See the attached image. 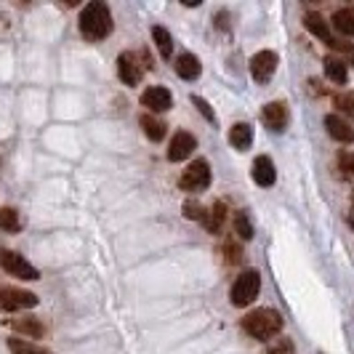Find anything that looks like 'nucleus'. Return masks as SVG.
<instances>
[{"instance_id":"1","label":"nucleus","mask_w":354,"mask_h":354,"mask_svg":"<svg viewBox=\"0 0 354 354\" xmlns=\"http://www.w3.org/2000/svg\"><path fill=\"white\" fill-rule=\"evenodd\" d=\"M112 32V14L109 6L93 0L80 11V35L86 37L88 43H99Z\"/></svg>"},{"instance_id":"2","label":"nucleus","mask_w":354,"mask_h":354,"mask_svg":"<svg viewBox=\"0 0 354 354\" xmlns=\"http://www.w3.org/2000/svg\"><path fill=\"white\" fill-rule=\"evenodd\" d=\"M243 328L256 341H269V338H274L283 330V315L277 309H269V306L253 309L248 317L243 319Z\"/></svg>"},{"instance_id":"3","label":"nucleus","mask_w":354,"mask_h":354,"mask_svg":"<svg viewBox=\"0 0 354 354\" xmlns=\"http://www.w3.org/2000/svg\"><path fill=\"white\" fill-rule=\"evenodd\" d=\"M259 293H261V274L256 269H248V272H243L234 280V285H232V304L243 309V306L256 301Z\"/></svg>"},{"instance_id":"4","label":"nucleus","mask_w":354,"mask_h":354,"mask_svg":"<svg viewBox=\"0 0 354 354\" xmlns=\"http://www.w3.org/2000/svg\"><path fill=\"white\" fill-rule=\"evenodd\" d=\"M0 269H3L6 274L17 277V280H27V283L40 280V272H37L35 266L30 264L24 256L14 253V250H0Z\"/></svg>"},{"instance_id":"5","label":"nucleus","mask_w":354,"mask_h":354,"mask_svg":"<svg viewBox=\"0 0 354 354\" xmlns=\"http://www.w3.org/2000/svg\"><path fill=\"white\" fill-rule=\"evenodd\" d=\"M211 184V165H208V160H192L189 162V168L184 171V176L178 178V187L181 189H187V192H200V189H205Z\"/></svg>"},{"instance_id":"6","label":"nucleus","mask_w":354,"mask_h":354,"mask_svg":"<svg viewBox=\"0 0 354 354\" xmlns=\"http://www.w3.org/2000/svg\"><path fill=\"white\" fill-rule=\"evenodd\" d=\"M277 64H280V56L274 51L253 53V59H250V75H253V80L261 83V86L269 83L274 77V72H277Z\"/></svg>"},{"instance_id":"7","label":"nucleus","mask_w":354,"mask_h":354,"mask_svg":"<svg viewBox=\"0 0 354 354\" xmlns=\"http://www.w3.org/2000/svg\"><path fill=\"white\" fill-rule=\"evenodd\" d=\"M37 306V296L19 288H0V312H19Z\"/></svg>"},{"instance_id":"8","label":"nucleus","mask_w":354,"mask_h":354,"mask_svg":"<svg viewBox=\"0 0 354 354\" xmlns=\"http://www.w3.org/2000/svg\"><path fill=\"white\" fill-rule=\"evenodd\" d=\"M195 149H197L195 136L187 133V131H178L176 136L171 139V147H168V160H171V162H181V160L189 158Z\"/></svg>"},{"instance_id":"9","label":"nucleus","mask_w":354,"mask_h":354,"mask_svg":"<svg viewBox=\"0 0 354 354\" xmlns=\"http://www.w3.org/2000/svg\"><path fill=\"white\" fill-rule=\"evenodd\" d=\"M142 104L149 109V112H168L174 106V96L171 91L162 88V86H152L142 93Z\"/></svg>"},{"instance_id":"10","label":"nucleus","mask_w":354,"mask_h":354,"mask_svg":"<svg viewBox=\"0 0 354 354\" xmlns=\"http://www.w3.org/2000/svg\"><path fill=\"white\" fill-rule=\"evenodd\" d=\"M304 27H306L315 37H319L328 48H333V46L338 43L336 37H333V32H330V24L319 17V14H306V17H304Z\"/></svg>"},{"instance_id":"11","label":"nucleus","mask_w":354,"mask_h":354,"mask_svg":"<svg viewBox=\"0 0 354 354\" xmlns=\"http://www.w3.org/2000/svg\"><path fill=\"white\" fill-rule=\"evenodd\" d=\"M253 181L259 184V187H272L274 181H277V171H274V162L266 158V155H259V158L253 160Z\"/></svg>"},{"instance_id":"12","label":"nucleus","mask_w":354,"mask_h":354,"mask_svg":"<svg viewBox=\"0 0 354 354\" xmlns=\"http://www.w3.org/2000/svg\"><path fill=\"white\" fill-rule=\"evenodd\" d=\"M118 75H120V80H123L125 86H139V80H142V70H139V64H136V59H133V53H120L118 56Z\"/></svg>"},{"instance_id":"13","label":"nucleus","mask_w":354,"mask_h":354,"mask_svg":"<svg viewBox=\"0 0 354 354\" xmlns=\"http://www.w3.org/2000/svg\"><path fill=\"white\" fill-rule=\"evenodd\" d=\"M325 128H328V133L341 144H352L354 142V125L349 120H344V118H338V115H328L325 118Z\"/></svg>"},{"instance_id":"14","label":"nucleus","mask_w":354,"mask_h":354,"mask_svg":"<svg viewBox=\"0 0 354 354\" xmlns=\"http://www.w3.org/2000/svg\"><path fill=\"white\" fill-rule=\"evenodd\" d=\"M261 118H264L266 128H272V131H285V125H288V106L283 102H269L264 106V112H261Z\"/></svg>"},{"instance_id":"15","label":"nucleus","mask_w":354,"mask_h":354,"mask_svg":"<svg viewBox=\"0 0 354 354\" xmlns=\"http://www.w3.org/2000/svg\"><path fill=\"white\" fill-rule=\"evenodd\" d=\"M176 75L181 80H197L203 75V64L195 53H181L176 59Z\"/></svg>"},{"instance_id":"16","label":"nucleus","mask_w":354,"mask_h":354,"mask_svg":"<svg viewBox=\"0 0 354 354\" xmlns=\"http://www.w3.org/2000/svg\"><path fill=\"white\" fill-rule=\"evenodd\" d=\"M325 75L328 80H333L336 86H346L349 83V70H346V62L338 59V56H325Z\"/></svg>"},{"instance_id":"17","label":"nucleus","mask_w":354,"mask_h":354,"mask_svg":"<svg viewBox=\"0 0 354 354\" xmlns=\"http://www.w3.org/2000/svg\"><path fill=\"white\" fill-rule=\"evenodd\" d=\"M230 144L234 147V149L245 152L250 144H253V128H250V123H234V125H232Z\"/></svg>"},{"instance_id":"18","label":"nucleus","mask_w":354,"mask_h":354,"mask_svg":"<svg viewBox=\"0 0 354 354\" xmlns=\"http://www.w3.org/2000/svg\"><path fill=\"white\" fill-rule=\"evenodd\" d=\"M11 328L21 333V336H30V338H40L46 333V328H43V322L35 317H19V319H11Z\"/></svg>"},{"instance_id":"19","label":"nucleus","mask_w":354,"mask_h":354,"mask_svg":"<svg viewBox=\"0 0 354 354\" xmlns=\"http://www.w3.org/2000/svg\"><path fill=\"white\" fill-rule=\"evenodd\" d=\"M333 27L338 32H344L346 37H354V6H346V8H338L333 14Z\"/></svg>"},{"instance_id":"20","label":"nucleus","mask_w":354,"mask_h":354,"mask_svg":"<svg viewBox=\"0 0 354 354\" xmlns=\"http://www.w3.org/2000/svg\"><path fill=\"white\" fill-rule=\"evenodd\" d=\"M142 128H144V133H147V139L149 142H162V136H165V123H160L155 115H142Z\"/></svg>"},{"instance_id":"21","label":"nucleus","mask_w":354,"mask_h":354,"mask_svg":"<svg viewBox=\"0 0 354 354\" xmlns=\"http://www.w3.org/2000/svg\"><path fill=\"white\" fill-rule=\"evenodd\" d=\"M152 40H155V46H158V51L162 59H168V56L174 53V37H171V32H168L165 27L155 24V27H152Z\"/></svg>"},{"instance_id":"22","label":"nucleus","mask_w":354,"mask_h":354,"mask_svg":"<svg viewBox=\"0 0 354 354\" xmlns=\"http://www.w3.org/2000/svg\"><path fill=\"white\" fill-rule=\"evenodd\" d=\"M224 221H227V203H216L211 208V213H208V218H205V227L213 232V234H218V232L224 230Z\"/></svg>"},{"instance_id":"23","label":"nucleus","mask_w":354,"mask_h":354,"mask_svg":"<svg viewBox=\"0 0 354 354\" xmlns=\"http://www.w3.org/2000/svg\"><path fill=\"white\" fill-rule=\"evenodd\" d=\"M8 349H11V354H51L48 349L37 346L32 341H21V338H11L8 341Z\"/></svg>"},{"instance_id":"24","label":"nucleus","mask_w":354,"mask_h":354,"mask_svg":"<svg viewBox=\"0 0 354 354\" xmlns=\"http://www.w3.org/2000/svg\"><path fill=\"white\" fill-rule=\"evenodd\" d=\"M0 230L3 232H19L21 230V218L14 208H0Z\"/></svg>"},{"instance_id":"25","label":"nucleus","mask_w":354,"mask_h":354,"mask_svg":"<svg viewBox=\"0 0 354 354\" xmlns=\"http://www.w3.org/2000/svg\"><path fill=\"white\" fill-rule=\"evenodd\" d=\"M181 211H184V216H187V218H192V221H203V224H205V218H208V211H205V208H203L197 200H187Z\"/></svg>"},{"instance_id":"26","label":"nucleus","mask_w":354,"mask_h":354,"mask_svg":"<svg viewBox=\"0 0 354 354\" xmlns=\"http://www.w3.org/2000/svg\"><path fill=\"white\" fill-rule=\"evenodd\" d=\"M234 230H237V234H240L243 240H250V237H253V224L248 221V213L245 211H240L234 216Z\"/></svg>"},{"instance_id":"27","label":"nucleus","mask_w":354,"mask_h":354,"mask_svg":"<svg viewBox=\"0 0 354 354\" xmlns=\"http://www.w3.org/2000/svg\"><path fill=\"white\" fill-rule=\"evenodd\" d=\"M333 104L338 106V112H344L346 118H354V93H338L336 99H333Z\"/></svg>"},{"instance_id":"28","label":"nucleus","mask_w":354,"mask_h":354,"mask_svg":"<svg viewBox=\"0 0 354 354\" xmlns=\"http://www.w3.org/2000/svg\"><path fill=\"white\" fill-rule=\"evenodd\" d=\"M338 168L344 171V176L354 181V152H341L338 155Z\"/></svg>"},{"instance_id":"29","label":"nucleus","mask_w":354,"mask_h":354,"mask_svg":"<svg viewBox=\"0 0 354 354\" xmlns=\"http://www.w3.org/2000/svg\"><path fill=\"white\" fill-rule=\"evenodd\" d=\"M192 104L197 106V112H200V115H203V118H205V120H208V123H211V125H216V115H213L211 104H208V102H205V99H203V96H192Z\"/></svg>"},{"instance_id":"30","label":"nucleus","mask_w":354,"mask_h":354,"mask_svg":"<svg viewBox=\"0 0 354 354\" xmlns=\"http://www.w3.org/2000/svg\"><path fill=\"white\" fill-rule=\"evenodd\" d=\"M293 352H296L293 341H290V338H280V341H274V344L269 346V352L266 354H293Z\"/></svg>"},{"instance_id":"31","label":"nucleus","mask_w":354,"mask_h":354,"mask_svg":"<svg viewBox=\"0 0 354 354\" xmlns=\"http://www.w3.org/2000/svg\"><path fill=\"white\" fill-rule=\"evenodd\" d=\"M224 253H230V256H227V261H230V264H240V259H243V250H240V245H234L232 240H227Z\"/></svg>"},{"instance_id":"32","label":"nucleus","mask_w":354,"mask_h":354,"mask_svg":"<svg viewBox=\"0 0 354 354\" xmlns=\"http://www.w3.org/2000/svg\"><path fill=\"white\" fill-rule=\"evenodd\" d=\"M349 227H354V208H352V213H349Z\"/></svg>"}]
</instances>
